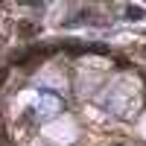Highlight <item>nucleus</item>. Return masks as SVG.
Masks as SVG:
<instances>
[{
  "mask_svg": "<svg viewBox=\"0 0 146 146\" xmlns=\"http://www.w3.org/2000/svg\"><path fill=\"white\" fill-rule=\"evenodd\" d=\"M41 32V23H35V21H21L18 23V35L21 38H32V35H38Z\"/></svg>",
  "mask_w": 146,
  "mask_h": 146,
  "instance_id": "1",
  "label": "nucleus"
},
{
  "mask_svg": "<svg viewBox=\"0 0 146 146\" xmlns=\"http://www.w3.org/2000/svg\"><path fill=\"white\" fill-rule=\"evenodd\" d=\"M9 79V67H3V70H0V88H3V82Z\"/></svg>",
  "mask_w": 146,
  "mask_h": 146,
  "instance_id": "2",
  "label": "nucleus"
}]
</instances>
